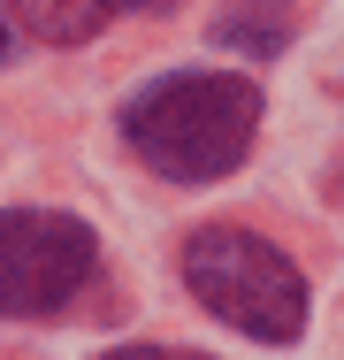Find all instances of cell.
Here are the masks:
<instances>
[{
	"label": "cell",
	"instance_id": "52a82bcc",
	"mask_svg": "<svg viewBox=\"0 0 344 360\" xmlns=\"http://www.w3.org/2000/svg\"><path fill=\"white\" fill-rule=\"evenodd\" d=\"M8 54H15V23L0 15V62H8Z\"/></svg>",
	"mask_w": 344,
	"mask_h": 360
},
{
	"label": "cell",
	"instance_id": "6da1fadb",
	"mask_svg": "<svg viewBox=\"0 0 344 360\" xmlns=\"http://www.w3.org/2000/svg\"><path fill=\"white\" fill-rule=\"evenodd\" d=\"M260 131V84L253 77H214L184 70L161 77L131 100V146L176 184H214L230 176Z\"/></svg>",
	"mask_w": 344,
	"mask_h": 360
},
{
	"label": "cell",
	"instance_id": "8992f818",
	"mask_svg": "<svg viewBox=\"0 0 344 360\" xmlns=\"http://www.w3.org/2000/svg\"><path fill=\"white\" fill-rule=\"evenodd\" d=\"M107 360H206V353H176V345H123V353Z\"/></svg>",
	"mask_w": 344,
	"mask_h": 360
},
{
	"label": "cell",
	"instance_id": "ba28073f",
	"mask_svg": "<svg viewBox=\"0 0 344 360\" xmlns=\"http://www.w3.org/2000/svg\"><path fill=\"white\" fill-rule=\"evenodd\" d=\"M115 8H161V0H115Z\"/></svg>",
	"mask_w": 344,
	"mask_h": 360
},
{
	"label": "cell",
	"instance_id": "3957f363",
	"mask_svg": "<svg viewBox=\"0 0 344 360\" xmlns=\"http://www.w3.org/2000/svg\"><path fill=\"white\" fill-rule=\"evenodd\" d=\"M100 269V245L92 230L46 207H15L0 215V314L23 322V314H62L77 291L92 284Z\"/></svg>",
	"mask_w": 344,
	"mask_h": 360
},
{
	"label": "cell",
	"instance_id": "7a4b0ae2",
	"mask_svg": "<svg viewBox=\"0 0 344 360\" xmlns=\"http://www.w3.org/2000/svg\"><path fill=\"white\" fill-rule=\"evenodd\" d=\"M184 284L214 322L260 338V345H291L306 322V284L298 269L253 230H199L184 245Z\"/></svg>",
	"mask_w": 344,
	"mask_h": 360
},
{
	"label": "cell",
	"instance_id": "5b68a950",
	"mask_svg": "<svg viewBox=\"0 0 344 360\" xmlns=\"http://www.w3.org/2000/svg\"><path fill=\"white\" fill-rule=\"evenodd\" d=\"M8 8H15V31H31L46 46H77L115 15V0H8Z\"/></svg>",
	"mask_w": 344,
	"mask_h": 360
},
{
	"label": "cell",
	"instance_id": "277c9868",
	"mask_svg": "<svg viewBox=\"0 0 344 360\" xmlns=\"http://www.w3.org/2000/svg\"><path fill=\"white\" fill-rule=\"evenodd\" d=\"M214 39L237 46V54H253V62H268V54L291 46V0H230L214 15Z\"/></svg>",
	"mask_w": 344,
	"mask_h": 360
}]
</instances>
